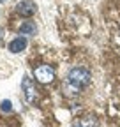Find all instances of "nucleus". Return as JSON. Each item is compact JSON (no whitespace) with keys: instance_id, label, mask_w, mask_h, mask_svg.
<instances>
[{"instance_id":"obj_5","label":"nucleus","mask_w":120,"mask_h":127,"mask_svg":"<svg viewBox=\"0 0 120 127\" xmlns=\"http://www.w3.org/2000/svg\"><path fill=\"white\" fill-rule=\"evenodd\" d=\"M27 44H28V41L25 37H16L14 41L9 42V51L11 53H20V51H23L27 48Z\"/></svg>"},{"instance_id":"obj_4","label":"nucleus","mask_w":120,"mask_h":127,"mask_svg":"<svg viewBox=\"0 0 120 127\" xmlns=\"http://www.w3.org/2000/svg\"><path fill=\"white\" fill-rule=\"evenodd\" d=\"M16 9H18V12H20L21 16H32V14L35 12L37 5L32 2V0H23V2H20V4L16 5Z\"/></svg>"},{"instance_id":"obj_1","label":"nucleus","mask_w":120,"mask_h":127,"mask_svg":"<svg viewBox=\"0 0 120 127\" xmlns=\"http://www.w3.org/2000/svg\"><path fill=\"white\" fill-rule=\"evenodd\" d=\"M90 83V72L85 67H74L69 71L64 81V94L65 95H78L87 85Z\"/></svg>"},{"instance_id":"obj_7","label":"nucleus","mask_w":120,"mask_h":127,"mask_svg":"<svg viewBox=\"0 0 120 127\" xmlns=\"http://www.w3.org/2000/svg\"><path fill=\"white\" fill-rule=\"evenodd\" d=\"M72 127H97V122L94 118H83L78 124H74Z\"/></svg>"},{"instance_id":"obj_6","label":"nucleus","mask_w":120,"mask_h":127,"mask_svg":"<svg viewBox=\"0 0 120 127\" xmlns=\"http://www.w3.org/2000/svg\"><path fill=\"white\" fill-rule=\"evenodd\" d=\"M35 32H37V27L34 25V21H25L20 27V34H23V35H34Z\"/></svg>"},{"instance_id":"obj_3","label":"nucleus","mask_w":120,"mask_h":127,"mask_svg":"<svg viewBox=\"0 0 120 127\" xmlns=\"http://www.w3.org/2000/svg\"><path fill=\"white\" fill-rule=\"evenodd\" d=\"M34 76H35L37 81H41V83H51L55 79V71L50 65H39L34 71Z\"/></svg>"},{"instance_id":"obj_2","label":"nucleus","mask_w":120,"mask_h":127,"mask_svg":"<svg viewBox=\"0 0 120 127\" xmlns=\"http://www.w3.org/2000/svg\"><path fill=\"white\" fill-rule=\"evenodd\" d=\"M21 88H23V94H25V101L28 104H34L37 101V90L34 87V81L30 79L28 76H23L21 79Z\"/></svg>"},{"instance_id":"obj_9","label":"nucleus","mask_w":120,"mask_h":127,"mask_svg":"<svg viewBox=\"0 0 120 127\" xmlns=\"http://www.w3.org/2000/svg\"><path fill=\"white\" fill-rule=\"evenodd\" d=\"M2 39H4V28L0 27V42H2Z\"/></svg>"},{"instance_id":"obj_8","label":"nucleus","mask_w":120,"mask_h":127,"mask_svg":"<svg viewBox=\"0 0 120 127\" xmlns=\"http://www.w3.org/2000/svg\"><path fill=\"white\" fill-rule=\"evenodd\" d=\"M0 109H2L4 113H11V111H12V104H11V101H9V99L2 101V104H0Z\"/></svg>"}]
</instances>
